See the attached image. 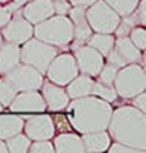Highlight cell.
<instances>
[{
    "mask_svg": "<svg viewBox=\"0 0 146 153\" xmlns=\"http://www.w3.org/2000/svg\"><path fill=\"white\" fill-rule=\"evenodd\" d=\"M118 16L127 17L133 13L140 0H104Z\"/></svg>",
    "mask_w": 146,
    "mask_h": 153,
    "instance_id": "23",
    "label": "cell"
},
{
    "mask_svg": "<svg viewBox=\"0 0 146 153\" xmlns=\"http://www.w3.org/2000/svg\"><path fill=\"white\" fill-rule=\"evenodd\" d=\"M42 98H44L46 105L49 107L50 111L58 112L63 111L69 103V97L64 89L58 86L57 84L51 82H42Z\"/></svg>",
    "mask_w": 146,
    "mask_h": 153,
    "instance_id": "14",
    "label": "cell"
},
{
    "mask_svg": "<svg viewBox=\"0 0 146 153\" xmlns=\"http://www.w3.org/2000/svg\"><path fill=\"white\" fill-rule=\"evenodd\" d=\"M117 67L111 66V65H106L105 67L102 66V68L99 72L100 75V80L102 84H108V85H111L115 79V75H117Z\"/></svg>",
    "mask_w": 146,
    "mask_h": 153,
    "instance_id": "28",
    "label": "cell"
},
{
    "mask_svg": "<svg viewBox=\"0 0 146 153\" xmlns=\"http://www.w3.org/2000/svg\"><path fill=\"white\" fill-rule=\"evenodd\" d=\"M19 48L13 42H4L0 45V74L5 75L17 65H19Z\"/></svg>",
    "mask_w": 146,
    "mask_h": 153,
    "instance_id": "17",
    "label": "cell"
},
{
    "mask_svg": "<svg viewBox=\"0 0 146 153\" xmlns=\"http://www.w3.org/2000/svg\"><path fill=\"white\" fill-rule=\"evenodd\" d=\"M5 152H8V149H7V144L4 143L1 139H0V153H5Z\"/></svg>",
    "mask_w": 146,
    "mask_h": 153,
    "instance_id": "37",
    "label": "cell"
},
{
    "mask_svg": "<svg viewBox=\"0 0 146 153\" xmlns=\"http://www.w3.org/2000/svg\"><path fill=\"white\" fill-rule=\"evenodd\" d=\"M145 1L146 0H142L141 1V4H140V7H139V9L136 8V14H135V17H136V19H137V23H140V25H145L146 23V17H145Z\"/></svg>",
    "mask_w": 146,
    "mask_h": 153,
    "instance_id": "34",
    "label": "cell"
},
{
    "mask_svg": "<svg viewBox=\"0 0 146 153\" xmlns=\"http://www.w3.org/2000/svg\"><path fill=\"white\" fill-rule=\"evenodd\" d=\"M33 35L32 25L27 19L17 17L14 19H9V22L3 28V36L4 39L13 44H23L27 40L31 39Z\"/></svg>",
    "mask_w": 146,
    "mask_h": 153,
    "instance_id": "13",
    "label": "cell"
},
{
    "mask_svg": "<svg viewBox=\"0 0 146 153\" xmlns=\"http://www.w3.org/2000/svg\"><path fill=\"white\" fill-rule=\"evenodd\" d=\"M83 147L86 152H105L108 151V148L110 146V138L109 135L105 133V130L102 131H95V133H88L83 134L82 138Z\"/></svg>",
    "mask_w": 146,
    "mask_h": 153,
    "instance_id": "18",
    "label": "cell"
},
{
    "mask_svg": "<svg viewBox=\"0 0 146 153\" xmlns=\"http://www.w3.org/2000/svg\"><path fill=\"white\" fill-rule=\"evenodd\" d=\"M140 49L127 36H119L111 50L108 53V63L114 67H123L130 63H135L140 59Z\"/></svg>",
    "mask_w": 146,
    "mask_h": 153,
    "instance_id": "9",
    "label": "cell"
},
{
    "mask_svg": "<svg viewBox=\"0 0 146 153\" xmlns=\"http://www.w3.org/2000/svg\"><path fill=\"white\" fill-rule=\"evenodd\" d=\"M91 94H95L100 99H104L106 102H114L115 98H117L115 89L111 88L108 84H102V82H94Z\"/></svg>",
    "mask_w": 146,
    "mask_h": 153,
    "instance_id": "25",
    "label": "cell"
},
{
    "mask_svg": "<svg viewBox=\"0 0 146 153\" xmlns=\"http://www.w3.org/2000/svg\"><path fill=\"white\" fill-rule=\"evenodd\" d=\"M69 16H71V21L73 25V37H74V40H76V44L81 45L90 39L91 31H92L87 22V19H86L85 8H82V7L71 8Z\"/></svg>",
    "mask_w": 146,
    "mask_h": 153,
    "instance_id": "15",
    "label": "cell"
},
{
    "mask_svg": "<svg viewBox=\"0 0 146 153\" xmlns=\"http://www.w3.org/2000/svg\"><path fill=\"white\" fill-rule=\"evenodd\" d=\"M133 104H135V107L137 109H140L141 112H144V113L146 112V94H145V91L136 95L135 100H133Z\"/></svg>",
    "mask_w": 146,
    "mask_h": 153,
    "instance_id": "33",
    "label": "cell"
},
{
    "mask_svg": "<svg viewBox=\"0 0 146 153\" xmlns=\"http://www.w3.org/2000/svg\"><path fill=\"white\" fill-rule=\"evenodd\" d=\"M58 50L50 44L35 39L27 40L23 48L19 49V58L26 65L32 66L40 74H45L51 61L57 57Z\"/></svg>",
    "mask_w": 146,
    "mask_h": 153,
    "instance_id": "4",
    "label": "cell"
},
{
    "mask_svg": "<svg viewBox=\"0 0 146 153\" xmlns=\"http://www.w3.org/2000/svg\"><path fill=\"white\" fill-rule=\"evenodd\" d=\"M54 146L57 152H85L82 138L76 134H60L54 140Z\"/></svg>",
    "mask_w": 146,
    "mask_h": 153,
    "instance_id": "20",
    "label": "cell"
},
{
    "mask_svg": "<svg viewBox=\"0 0 146 153\" xmlns=\"http://www.w3.org/2000/svg\"><path fill=\"white\" fill-rule=\"evenodd\" d=\"M1 112H3V105L0 104V113H1Z\"/></svg>",
    "mask_w": 146,
    "mask_h": 153,
    "instance_id": "39",
    "label": "cell"
},
{
    "mask_svg": "<svg viewBox=\"0 0 146 153\" xmlns=\"http://www.w3.org/2000/svg\"><path fill=\"white\" fill-rule=\"evenodd\" d=\"M72 3L73 7H82V8H87L91 4H94L96 0H69Z\"/></svg>",
    "mask_w": 146,
    "mask_h": 153,
    "instance_id": "35",
    "label": "cell"
},
{
    "mask_svg": "<svg viewBox=\"0 0 146 153\" xmlns=\"http://www.w3.org/2000/svg\"><path fill=\"white\" fill-rule=\"evenodd\" d=\"M9 107L14 113H40L46 109V103L41 94L36 90H29L15 95Z\"/></svg>",
    "mask_w": 146,
    "mask_h": 153,
    "instance_id": "11",
    "label": "cell"
},
{
    "mask_svg": "<svg viewBox=\"0 0 146 153\" xmlns=\"http://www.w3.org/2000/svg\"><path fill=\"white\" fill-rule=\"evenodd\" d=\"M46 71L50 81L59 86L68 85L76 76H78V67L76 59L71 54H62L55 57Z\"/></svg>",
    "mask_w": 146,
    "mask_h": 153,
    "instance_id": "8",
    "label": "cell"
},
{
    "mask_svg": "<svg viewBox=\"0 0 146 153\" xmlns=\"http://www.w3.org/2000/svg\"><path fill=\"white\" fill-rule=\"evenodd\" d=\"M76 63L78 70L85 75L97 76L100 70L104 66L102 56L94 49L92 46H80L76 48Z\"/></svg>",
    "mask_w": 146,
    "mask_h": 153,
    "instance_id": "10",
    "label": "cell"
},
{
    "mask_svg": "<svg viewBox=\"0 0 146 153\" xmlns=\"http://www.w3.org/2000/svg\"><path fill=\"white\" fill-rule=\"evenodd\" d=\"M114 37L110 33H100L97 32L95 35L90 36L88 45L92 46L94 49H96L101 56H108V53L111 50L114 45Z\"/></svg>",
    "mask_w": 146,
    "mask_h": 153,
    "instance_id": "22",
    "label": "cell"
},
{
    "mask_svg": "<svg viewBox=\"0 0 146 153\" xmlns=\"http://www.w3.org/2000/svg\"><path fill=\"white\" fill-rule=\"evenodd\" d=\"M66 108L69 124L81 134L105 130L113 113L106 100L88 95L76 98Z\"/></svg>",
    "mask_w": 146,
    "mask_h": 153,
    "instance_id": "1",
    "label": "cell"
},
{
    "mask_svg": "<svg viewBox=\"0 0 146 153\" xmlns=\"http://www.w3.org/2000/svg\"><path fill=\"white\" fill-rule=\"evenodd\" d=\"M92 88H94V80L90 79L88 76H78L72 80L68 84L67 88V94L69 98H81V97H86L90 95L92 93Z\"/></svg>",
    "mask_w": 146,
    "mask_h": 153,
    "instance_id": "21",
    "label": "cell"
},
{
    "mask_svg": "<svg viewBox=\"0 0 146 153\" xmlns=\"http://www.w3.org/2000/svg\"><path fill=\"white\" fill-rule=\"evenodd\" d=\"M115 91L122 98H132L145 91L146 76L145 71L139 65H130L117 72L114 81Z\"/></svg>",
    "mask_w": 146,
    "mask_h": 153,
    "instance_id": "5",
    "label": "cell"
},
{
    "mask_svg": "<svg viewBox=\"0 0 146 153\" xmlns=\"http://www.w3.org/2000/svg\"><path fill=\"white\" fill-rule=\"evenodd\" d=\"M28 151L32 153H53L54 144H51L48 140H36V143L29 146Z\"/></svg>",
    "mask_w": 146,
    "mask_h": 153,
    "instance_id": "29",
    "label": "cell"
},
{
    "mask_svg": "<svg viewBox=\"0 0 146 153\" xmlns=\"http://www.w3.org/2000/svg\"><path fill=\"white\" fill-rule=\"evenodd\" d=\"M24 122L15 114H1L0 116V139H8L19 134L23 130Z\"/></svg>",
    "mask_w": 146,
    "mask_h": 153,
    "instance_id": "19",
    "label": "cell"
},
{
    "mask_svg": "<svg viewBox=\"0 0 146 153\" xmlns=\"http://www.w3.org/2000/svg\"><path fill=\"white\" fill-rule=\"evenodd\" d=\"M17 91L7 80H0V104L3 105H9L10 102L14 99L17 95Z\"/></svg>",
    "mask_w": 146,
    "mask_h": 153,
    "instance_id": "26",
    "label": "cell"
},
{
    "mask_svg": "<svg viewBox=\"0 0 146 153\" xmlns=\"http://www.w3.org/2000/svg\"><path fill=\"white\" fill-rule=\"evenodd\" d=\"M33 33L38 40L50 45L66 46L73 39V25L66 16H57L37 23Z\"/></svg>",
    "mask_w": 146,
    "mask_h": 153,
    "instance_id": "3",
    "label": "cell"
},
{
    "mask_svg": "<svg viewBox=\"0 0 146 153\" xmlns=\"http://www.w3.org/2000/svg\"><path fill=\"white\" fill-rule=\"evenodd\" d=\"M3 44V37H1V35H0V45Z\"/></svg>",
    "mask_w": 146,
    "mask_h": 153,
    "instance_id": "38",
    "label": "cell"
},
{
    "mask_svg": "<svg viewBox=\"0 0 146 153\" xmlns=\"http://www.w3.org/2000/svg\"><path fill=\"white\" fill-rule=\"evenodd\" d=\"M9 19H10V13L9 12H7L4 9H0V28L5 26V25L9 22Z\"/></svg>",
    "mask_w": 146,
    "mask_h": 153,
    "instance_id": "36",
    "label": "cell"
},
{
    "mask_svg": "<svg viewBox=\"0 0 146 153\" xmlns=\"http://www.w3.org/2000/svg\"><path fill=\"white\" fill-rule=\"evenodd\" d=\"M109 152L111 153H135V152H139V151H136L133 149V148H131V147H127V146H124V144L122 143H115L113 144L110 148H108Z\"/></svg>",
    "mask_w": 146,
    "mask_h": 153,
    "instance_id": "32",
    "label": "cell"
},
{
    "mask_svg": "<svg viewBox=\"0 0 146 153\" xmlns=\"http://www.w3.org/2000/svg\"><path fill=\"white\" fill-rule=\"evenodd\" d=\"M53 5H54V13H58L60 16H66L67 13H69L71 4L66 1V0H54Z\"/></svg>",
    "mask_w": 146,
    "mask_h": 153,
    "instance_id": "31",
    "label": "cell"
},
{
    "mask_svg": "<svg viewBox=\"0 0 146 153\" xmlns=\"http://www.w3.org/2000/svg\"><path fill=\"white\" fill-rule=\"evenodd\" d=\"M109 131L113 139L139 152L146 151V117L140 109L121 107L111 113Z\"/></svg>",
    "mask_w": 146,
    "mask_h": 153,
    "instance_id": "2",
    "label": "cell"
},
{
    "mask_svg": "<svg viewBox=\"0 0 146 153\" xmlns=\"http://www.w3.org/2000/svg\"><path fill=\"white\" fill-rule=\"evenodd\" d=\"M4 80H7L17 91H29L37 90L41 88L44 79L36 68L29 65H17L14 68L4 75Z\"/></svg>",
    "mask_w": 146,
    "mask_h": 153,
    "instance_id": "7",
    "label": "cell"
},
{
    "mask_svg": "<svg viewBox=\"0 0 146 153\" xmlns=\"http://www.w3.org/2000/svg\"><path fill=\"white\" fill-rule=\"evenodd\" d=\"M7 149L13 153H24L28 151L31 142H29L28 137H24L23 134H17L12 138L7 139Z\"/></svg>",
    "mask_w": 146,
    "mask_h": 153,
    "instance_id": "24",
    "label": "cell"
},
{
    "mask_svg": "<svg viewBox=\"0 0 146 153\" xmlns=\"http://www.w3.org/2000/svg\"><path fill=\"white\" fill-rule=\"evenodd\" d=\"M26 135L32 140H49L54 137L53 118L49 114H38L29 117L23 125Z\"/></svg>",
    "mask_w": 146,
    "mask_h": 153,
    "instance_id": "12",
    "label": "cell"
},
{
    "mask_svg": "<svg viewBox=\"0 0 146 153\" xmlns=\"http://www.w3.org/2000/svg\"><path fill=\"white\" fill-rule=\"evenodd\" d=\"M54 129H58L59 131H68L71 130V124L68 121V118L63 114H57L53 120Z\"/></svg>",
    "mask_w": 146,
    "mask_h": 153,
    "instance_id": "30",
    "label": "cell"
},
{
    "mask_svg": "<svg viewBox=\"0 0 146 153\" xmlns=\"http://www.w3.org/2000/svg\"><path fill=\"white\" fill-rule=\"evenodd\" d=\"M131 41L140 50H144L146 48V31L142 27H133L131 30Z\"/></svg>",
    "mask_w": 146,
    "mask_h": 153,
    "instance_id": "27",
    "label": "cell"
},
{
    "mask_svg": "<svg viewBox=\"0 0 146 153\" xmlns=\"http://www.w3.org/2000/svg\"><path fill=\"white\" fill-rule=\"evenodd\" d=\"M86 19L91 30L100 33L114 32L119 26V16L105 1L96 0L86 12Z\"/></svg>",
    "mask_w": 146,
    "mask_h": 153,
    "instance_id": "6",
    "label": "cell"
},
{
    "mask_svg": "<svg viewBox=\"0 0 146 153\" xmlns=\"http://www.w3.org/2000/svg\"><path fill=\"white\" fill-rule=\"evenodd\" d=\"M54 14L53 0H33L23 9L24 18L29 23L37 25Z\"/></svg>",
    "mask_w": 146,
    "mask_h": 153,
    "instance_id": "16",
    "label": "cell"
}]
</instances>
